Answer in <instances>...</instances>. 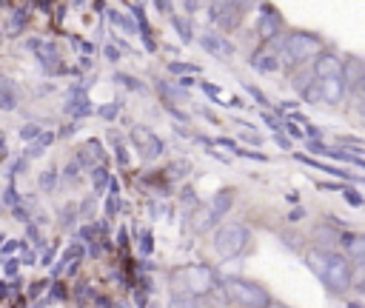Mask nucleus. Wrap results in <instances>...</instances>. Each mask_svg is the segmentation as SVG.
<instances>
[{
  "instance_id": "nucleus-1",
  "label": "nucleus",
  "mask_w": 365,
  "mask_h": 308,
  "mask_svg": "<svg viewBox=\"0 0 365 308\" xmlns=\"http://www.w3.org/2000/svg\"><path fill=\"white\" fill-rule=\"evenodd\" d=\"M305 265L322 279V285H325L331 294H345V291L351 288L354 271H351V265H348V257L334 254V251L311 248V251H305Z\"/></svg>"
},
{
  "instance_id": "nucleus-2",
  "label": "nucleus",
  "mask_w": 365,
  "mask_h": 308,
  "mask_svg": "<svg viewBox=\"0 0 365 308\" xmlns=\"http://www.w3.org/2000/svg\"><path fill=\"white\" fill-rule=\"evenodd\" d=\"M171 285L177 291V297H205L208 291L217 288V274L208 268V265H182L171 274Z\"/></svg>"
},
{
  "instance_id": "nucleus-3",
  "label": "nucleus",
  "mask_w": 365,
  "mask_h": 308,
  "mask_svg": "<svg viewBox=\"0 0 365 308\" xmlns=\"http://www.w3.org/2000/svg\"><path fill=\"white\" fill-rule=\"evenodd\" d=\"M222 294L231 305H240V308H268L271 305L268 288H262L259 282L245 279V277H228L222 282Z\"/></svg>"
},
{
  "instance_id": "nucleus-4",
  "label": "nucleus",
  "mask_w": 365,
  "mask_h": 308,
  "mask_svg": "<svg viewBox=\"0 0 365 308\" xmlns=\"http://www.w3.org/2000/svg\"><path fill=\"white\" fill-rule=\"evenodd\" d=\"M248 242H251V231H248L242 222H225V225H220L217 234H214V248H217V254L225 257V260L242 254Z\"/></svg>"
},
{
  "instance_id": "nucleus-5",
  "label": "nucleus",
  "mask_w": 365,
  "mask_h": 308,
  "mask_svg": "<svg viewBox=\"0 0 365 308\" xmlns=\"http://www.w3.org/2000/svg\"><path fill=\"white\" fill-rule=\"evenodd\" d=\"M319 37L311 31H291L285 37V48H282V60L288 57V63H305L311 57H319Z\"/></svg>"
},
{
  "instance_id": "nucleus-6",
  "label": "nucleus",
  "mask_w": 365,
  "mask_h": 308,
  "mask_svg": "<svg viewBox=\"0 0 365 308\" xmlns=\"http://www.w3.org/2000/svg\"><path fill=\"white\" fill-rule=\"evenodd\" d=\"M131 143L140 148V154H143L145 160H154V157L163 154V140H160L154 131H148L145 125H134V128H131Z\"/></svg>"
},
{
  "instance_id": "nucleus-7",
  "label": "nucleus",
  "mask_w": 365,
  "mask_h": 308,
  "mask_svg": "<svg viewBox=\"0 0 365 308\" xmlns=\"http://www.w3.org/2000/svg\"><path fill=\"white\" fill-rule=\"evenodd\" d=\"M211 20L222 29H237L242 23V6H237V3H211Z\"/></svg>"
},
{
  "instance_id": "nucleus-8",
  "label": "nucleus",
  "mask_w": 365,
  "mask_h": 308,
  "mask_svg": "<svg viewBox=\"0 0 365 308\" xmlns=\"http://www.w3.org/2000/svg\"><path fill=\"white\" fill-rule=\"evenodd\" d=\"M257 31L265 37V40H274V37H279V31H282V17H279V11L274 9V6H262L259 9V20H257Z\"/></svg>"
},
{
  "instance_id": "nucleus-9",
  "label": "nucleus",
  "mask_w": 365,
  "mask_h": 308,
  "mask_svg": "<svg viewBox=\"0 0 365 308\" xmlns=\"http://www.w3.org/2000/svg\"><path fill=\"white\" fill-rule=\"evenodd\" d=\"M342 71H345V63H342L336 54H331V51H322V54L314 60V74H317L319 80L342 77Z\"/></svg>"
},
{
  "instance_id": "nucleus-10",
  "label": "nucleus",
  "mask_w": 365,
  "mask_h": 308,
  "mask_svg": "<svg viewBox=\"0 0 365 308\" xmlns=\"http://www.w3.org/2000/svg\"><path fill=\"white\" fill-rule=\"evenodd\" d=\"M200 46H202L208 54H214L217 60H228V57H234V46H231L225 37L214 34V31H202V34H200Z\"/></svg>"
},
{
  "instance_id": "nucleus-11",
  "label": "nucleus",
  "mask_w": 365,
  "mask_h": 308,
  "mask_svg": "<svg viewBox=\"0 0 365 308\" xmlns=\"http://www.w3.org/2000/svg\"><path fill=\"white\" fill-rule=\"evenodd\" d=\"M345 97V80L342 77H331V80H319V100L328 106L342 103Z\"/></svg>"
},
{
  "instance_id": "nucleus-12",
  "label": "nucleus",
  "mask_w": 365,
  "mask_h": 308,
  "mask_svg": "<svg viewBox=\"0 0 365 308\" xmlns=\"http://www.w3.org/2000/svg\"><path fill=\"white\" fill-rule=\"evenodd\" d=\"M29 48L37 54V60H40L46 68H51V66L60 63V51H57V46L48 43V40H29Z\"/></svg>"
},
{
  "instance_id": "nucleus-13",
  "label": "nucleus",
  "mask_w": 365,
  "mask_h": 308,
  "mask_svg": "<svg viewBox=\"0 0 365 308\" xmlns=\"http://www.w3.org/2000/svg\"><path fill=\"white\" fill-rule=\"evenodd\" d=\"M345 234H339V228H334L331 222H322L314 228V242H319V251H331L336 242H342Z\"/></svg>"
},
{
  "instance_id": "nucleus-14",
  "label": "nucleus",
  "mask_w": 365,
  "mask_h": 308,
  "mask_svg": "<svg viewBox=\"0 0 365 308\" xmlns=\"http://www.w3.org/2000/svg\"><path fill=\"white\" fill-rule=\"evenodd\" d=\"M342 80H345V88H359V86H362V80H365V60L351 57V60L345 63Z\"/></svg>"
},
{
  "instance_id": "nucleus-15",
  "label": "nucleus",
  "mask_w": 365,
  "mask_h": 308,
  "mask_svg": "<svg viewBox=\"0 0 365 308\" xmlns=\"http://www.w3.org/2000/svg\"><path fill=\"white\" fill-rule=\"evenodd\" d=\"M214 222H217V217H214L211 205H197L194 214H191V222H188V225H191L194 234H202V231H208Z\"/></svg>"
},
{
  "instance_id": "nucleus-16",
  "label": "nucleus",
  "mask_w": 365,
  "mask_h": 308,
  "mask_svg": "<svg viewBox=\"0 0 365 308\" xmlns=\"http://www.w3.org/2000/svg\"><path fill=\"white\" fill-rule=\"evenodd\" d=\"M342 248L348 257L365 262V234H345L342 237Z\"/></svg>"
},
{
  "instance_id": "nucleus-17",
  "label": "nucleus",
  "mask_w": 365,
  "mask_h": 308,
  "mask_svg": "<svg viewBox=\"0 0 365 308\" xmlns=\"http://www.w3.org/2000/svg\"><path fill=\"white\" fill-rule=\"evenodd\" d=\"M157 91L163 94V100H165V106H174V103H188V91L182 88V86H168V83H157Z\"/></svg>"
},
{
  "instance_id": "nucleus-18",
  "label": "nucleus",
  "mask_w": 365,
  "mask_h": 308,
  "mask_svg": "<svg viewBox=\"0 0 365 308\" xmlns=\"http://www.w3.org/2000/svg\"><path fill=\"white\" fill-rule=\"evenodd\" d=\"M231 205H234V188H222V191H217V194H214V200H211V211H214V217H217V220H220V217H225Z\"/></svg>"
},
{
  "instance_id": "nucleus-19",
  "label": "nucleus",
  "mask_w": 365,
  "mask_h": 308,
  "mask_svg": "<svg viewBox=\"0 0 365 308\" xmlns=\"http://www.w3.org/2000/svg\"><path fill=\"white\" fill-rule=\"evenodd\" d=\"M251 66H254L257 71H262V74H271V71L279 68V60H277L271 51H257V54L251 57Z\"/></svg>"
},
{
  "instance_id": "nucleus-20",
  "label": "nucleus",
  "mask_w": 365,
  "mask_h": 308,
  "mask_svg": "<svg viewBox=\"0 0 365 308\" xmlns=\"http://www.w3.org/2000/svg\"><path fill=\"white\" fill-rule=\"evenodd\" d=\"M163 174H165L168 180H182V177L191 174V163H188V160H171Z\"/></svg>"
},
{
  "instance_id": "nucleus-21",
  "label": "nucleus",
  "mask_w": 365,
  "mask_h": 308,
  "mask_svg": "<svg viewBox=\"0 0 365 308\" xmlns=\"http://www.w3.org/2000/svg\"><path fill=\"white\" fill-rule=\"evenodd\" d=\"M97 148H100V143H97V140H88V143L83 145V154L77 157V163H80V165L86 163V165H94V168H97V160L103 157Z\"/></svg>"
},
{
  "instance_id": "nucleus-22",
  "label": "nucleus",
  "mask_w": 365,
  "mask_h": 308,
  "mask_svg": "<svg viewBox=\"0 0 365 308\" xmlns=\"http://www.w3.org/2000/svg\"><path fill=\"white\" fill-rule=\"evenodd\" d=\"M66 111H71L74 117H86V114H91V103H88V97L86 94H74V100L66 106Z\"/></svg>"
},
{
  "instance_id": "nucleus-23",
  "label": "nucleus",
  "mask_w": 365,
  "mask_h": 308,
  "mask_svg": "<svg viewBox=\"0 0 365 308\" xmlns=\"http://www.w3.org/2000/svg\"><path fill=\"white\" fill-rule=\"evenodd\" d=\"M299 163H308V165H314V168H319V171H325V174H334V177H351V174H345L342 168H334V165H325V163H317V160H311V157H305V154H294Z\"/></svg>"
},
{
  "instance_id": "nucleus-24",
  "label": "nucleus",
  "mask_w": 365,
  "mask_h": 308,
  "mask_svg": "<svg viewBox=\"0 0 365 308\" xmlns=\"http://www.w3.org/2000/svg\"><path fill=\"white\" fill-rule=\"evenodd\" d=\"M168 308H208V305L200 297H171Z\"/></svg>"
},
{
  "instance_id": "nucleus-25",
  "label": "nucleus",
  "mask_w": 365,
  "mask_h": 308,
  "mask_svg": "<svg viewBox=\"0 0 365 308\" xmlns=\"http://www.w3.org/2000/svg\"><path fill=\"white\" fill-rule=\"evenodd\" d=\"M91 183H94V194H103L108 188V171L103 165L91 168Z\"/></svg>"
},
{
  "instance_id": "nucleus-26",
  "label": "nucleus",
  "mask_w": 365,
  "mask_h": 308,
  "mask_svg": "<svg viewBox=\"0 0 365 308\" xmlns=\"http://www.w3.org/2000/svg\"><path fill=\"white\" fill-rule=\"evenodd\" d=\"M108 14H111V23H114V26H120V29H125V31H131V34L137 31V26H134V20H131L128 14H120V11H108Z\"/></svg>"
},
{
  "instance_id": "nucleus-27",
  "label": "nucleus",
  "mask_w": 365,
  "mask_h": 308,
  "mask_svg": "<svg viewBox=\"0 0 365 308\" xmlns=\"http://www.w3.org/2000/svg\"><path fill=\"white\" fill-rule=\"evenodd\" d=\"M171 23H174V29L180 31V37H182V43H191V37H194V31H191V26H188V20H185V17H171Z\"/></svg>"
},
{
  "instance_id": "nucleus-28",
  "label": "nucleus",
  "mask_w": 365,
  "mask_h": 308,
  "mask_svg": "<svg viewBox=\"0 0 365 308\" xmlns=\"http://www.w3.org/2000/svg\"><path fill=\"white\" fill-rule=\"evenodd\" d=\"M114 80L120 83V86H125V88H131V91H145V86L137 80V77H131V74H114Z\"/></svg>"
},
{
  "instance_id": "nucleus-29",
  "label": "nucleus",
  "mask_w": 365,
  "mask_h": 308,
  "mask_svg": "<svg viewBox=\"0 0 365 308\" xmlns=\"http://www.w3.org/2000/svg\"><path fill=\"white\" fill-rule=\"evenodd\" d=\"M11 14H14V17L9 20V31H20V29L26 26V20H29V14H26V9H14Z\"/></svg>"
},
{
  "instance_id": "nucleus-30",
  "label": "nucleus",
  "mask_w": 365,
  "mask_h": 308,
  "mask_svg": "<svg viewBox=\"0 0 365 308\" xmlns=\"http://www.w3.org/2000/svg\"><path fill=\"white\" fill-rule=\"evenodd\" d=\"M20 137H23V140H40V137H43V128H40L37 123H26V125L20 128Z\"/></svg>"
},
{
  "instance_id": "nucleus-31",
  "label": "nucleus",
  "mask_w": 365,
  "mask_h": 308,
  "mask_svg": "<svg viewBox=\"0 0 365 308\" xmlns=\"http://www.w3.org/2000/svg\"><path fill=\"white\" fill-rule=\"evenodd\" d=\"M171 74H200V66H188V63H168Z\"/></svg>"
},
{
  "instance_id": "nucleus-32",
  "label": "nucleus",
  "mask_w": 365,
  "mask_h": 308,
  "mask_svg": "<svg viewBox=\"0 0 365 308\" xmlns=\"http://www.w3.org/2000/svg\"><path fill=\"white\" fill-rule=\"evenodd\" d=\"M117 111H120V103H106V106H100V108H97V114H100L103 120H114V117H117Z\"/></svg>"
},
{
  "instance_id": "nucleus-33",
  "label": "nucleus",
  "mask_w": 365,
  "mask_h": 308,
  "mask_svg": "<svg viewBox=\"0 0 365 308\" xmlns=\"http://www.w3.org/2000/svg\"><path fill=\"white\" fill-rule=\"evenodd\" d=\"M3 202L9 205V208H17L20 205V194H17V188H14V183L6 188V194H3Z\"/></svg>"
},
{
  "instance_id": "nucleus-34",
  "label": "nucleus",
  "mask_w": 365,
  "mask_h": 308,
  "mask_svg": "<svg viewBox=\"0 0 365 308\" xmlns=\"http://www.w3.org/2000/svg\"><path fill=\"white\" fill-rule=\"evenodd\" d=\"M351 282L356 285V291L365 294V262H359V265L354 268V279H351Z\"/></svg>"
},
{
  "instance_id": "nucleus-35",
  "label": "nucleus",
  "mask_w": 365,
  "mask_h": 308,
  "mask_svg": "<svg viewBox=\"0 0 365 308\" xmlns=\"http://www.w3.org/2000/svg\"><path fill=\"white\" fill-rule=\"evenodd\" d=\"M345 202H348V205H354V208H359V205H365V200H362V194H359V191H354V188H345Z\"/></svg>"
},
{
  "instance_id": "nucleus-36",
  "label": "nucleus",
  "mask_w": 365,
  "mask_h": 308,
  "mask_svg": "<svg viewBox=\"0 0 365 308\" xmlns=\"http://www.w3.org/2000/svg\"><path fill=\"white\" fill-rule=\"evenodd\" d=\"M140 251H143V254H151V251H154V237H151V231H145V234L140 237Z\"/></svg>"
},
{
  "instance_id": "nucleus-37",
  "label": "nucleus",
  "mask_w": 365,
  "mask_h": 308,
  "mask_svg": "<svg viewBox=\"0 0 365 308\" xmlns=\"http://www.w3.org/2000/svg\"><path fill=\"white\" fill-rule=\"evenodd\" d=\"M40 185L51 191V188L57 185V174H54V171H43V177H40Z\"/></svg>"
},
{
  "instance_id": "nucleus-38",
  "label": "nucleus",
  "mask_w": 365,
  "mask_h": 308,
  "mask_svg": "<svg viewBox=\"0 0 365 308\" xmlns=\"http://www.w3.org/2000/svg\"><path fill=\"white\" fill-rule=\"evenodd\" d=\"M14 106H17V97H14V94H9V91H3V97H0V108L11 111Z\"/></svg>"
},
{
  "instance_id": "nucleus-39",
  "label": "nucleus",
  "mask_w": 365,
  "mask_h": 308,
  "mask_svg": "<svg viewBox=\"0 0 365 308\" xmlns=\"http://www.w3.org/2000/svg\"><path fill=\"white\" fill-rule=\"evenodd\" d=\"M245 88H248V94H251V97H254L259 106H268V97H265V94H262L257 86H245Z\"/></svg>"
},
{
  "instance_id": "nucleus-40",
  "label": "nucleus",
  "mask_w": 365,
  "mask_h": 308,
  "mask_svg": "<svg viewBox=\"0 0 365 308\" xmlns=\"http://www.w3.org/2000/svg\"><path fill=\"white\" fill-rule=\"evenodd\" d=\"M308 151H314V154H328V145L319 143V140H308Z\"/></svg>"
},
{
  "instance_id": "nucleus-41",
  "label": "nucleus",
  "mask_w": 365,
  "mask_h": 308,
  "mask_svg": "<svg viewBox=\"0 0 365 308\" xmlns=\"http://www.w3.org/2000/svg\"><path fill=\"white\" fill-rule=\"evenodd\" d=\"M237 154H240V157H248V160H257V163H265V160H268L265 154H259V151H245V148H240Z\"/></svg>"
},
{
  "instance_id": "nucleus-42",
  "label": "nucleus",
  "mask_w": 365,
  "mask_h": 308,
  "mask_svg": "<svg viewBox=\"0 0 365 308\" xmlns=\"http://www.w3.org/2000/svg\"><path fill=\"white\" fill-rule=\"evenodd\" d=\"M91 211H94V200H86V202L80 205V220H86V217H91Z\"/></svg>"
},
{
  "instance_id": "nucleus-43",
  "label": "nucleus",
  "mask_w": 365,
  "mask_h": 308,
  "mask_svg": "<svg viewBox=\"0 0 365 308\" xmlns=\"http://www.w3.org/2000/svg\"><path fill=\"white\" fill-rule=\"evenodd\" d=\"M20 271V260H6V277H14Z\"/></svg>"
},
{
  "instance_id": "nucleus-44",
  "label": "nucleus",
  "mask_w": 365,
  "mask_h": 308,
  "mask_svg": "<svg viewBox=\"0 0 365 308\" xmlns=\"http://www.w3.org/2000/svg\"><path fill=\"white\" fill-rule=\"evenodd\" d=\"M143 46H145L148 51H154V48H157V43H154V37H151V31H148V29L143 31Z\"/></svg>"
},
{
  "instance_id": "nucleus-45",
  "label": "nucleus",
  "mask_w": 365,
  "mask_h": 308,
  "mask_svg": "<svg viewBox=\"0 0 365 308\" xmlns=\"http://www.w3.org/2000/svg\"><path fill=\"white\" fill-rule=\"evenodd\" d=\"M43 148H46L43 143H34V145H29V148H26V157H40V154H43Z\"/></svg>"
},
{
  "instance_id": "nucleus-46",
  "label": "nucleus",
  "mask_w": 365,
  "mask_h": 308,
  "mask_svg": "<svg viewBox=\"0 0 365 308\" xmlns=\"http://www.w3.org/2000/svg\"><path fill=\"white\" fill-rule=\"evenodd\" d=\"M77 168H80V163H77V160H74V163H68V168H66V180H71V183H74V180H77Z\"/></svg>"
},
{
  "instance_id": "nucleus-47",
  "label": "nucleus",
  "mask_w": 365,
  "mask_h": 308,
  "mask_svg": "<svg viewBox=\"0 0 365 308\" xmlns=\"http://www.w3.org/2000/svg\"><path fill=\"white\" fill-rule=\"evenodd\" d=\"M282 128H288V134H291V137H305V131H302L299 125H294V123H285Z\"/></svg>"
},
{
  "instance_id": "nucleus-48",
  "label": "nucleus",
  "mask_w": 365,
  "mask_h": 308,
  "mask_svg": "<svg viewBox=\"0 0 365 308\" xmlns=\"http://www.w3.org/2000/svg\"><path fill=\"white\" fill-rule=\"evenodd\" d=\"M117 163H120V165H128V151H125L123 145H117Z\"/></svg>"
},
{
  "instance_id": "nucleus-49",
  "label": "nucleus",
  "mask_w": 365,
  "mask_h": 308,
  "mask_svg": "<svg viewBox=\"0 0 365 308\" xmlns=\"http://www.w3.org/2000/svg\"><path fill=\"white\" fill-rule=\"evenodd\" d=\"M302 217H305V211H302V208H294V211H291V214H288L285 220H288V222H299Z\"/></svg>"
},
{
  "instance_id": "nucleus-50",
  "label": "nucleus",
  "mask_w": 365,
  "mask_h": 308,
  "mask_svg": "<svg viewBox=\"0 0 365 308\" xmlns=\"http://www.w3.org/2000/svg\"><path fill=\"white\" fill-rule=\"evenodd\" d=\"M29 240H34V245H37V248H43V240H40V231H37V228H31V225H29Z\"/></svg>"
},
{
  "instance_id": "nucleus-51",
  "label": "nucleus",
  "mask_w": 365,
  "mask_h": 308,
  "mask_svg": "<svg viewBox=\"0 0 365 308\" xmlns=\"http://www.w3.org/2000/svg\"><path fill=\"white\" fill-rule=\"evenodd\" d=\"M74 257H83V245H71L66 251V260H74Z\"/></svg>"
},
{
  "instance_id": "nucleus-52",
  "label": "nucleus",
  "mask_w": 365,
  "mask_h": 308,
  "mask_svg": "<svg viewBox=\"0 0 365 308\" xmlns=\"http://www.w3.org/2000/svg\"><path fill=\"white\" fill-rule=\"evenodd\" d=\"M262 123H265V125H271L274 131H279V128H282V125H279V123H277V120H274L271 114H262Z\"/></svg>"
},
{
  "instance_id": "nucleus-53",
  "label": "nucleus",
  "mask_w": 365,
  "mask_h": 308,
  "mask_svg": "<svg viewBox=\"0 0 365 308\" xmlns=\"http://www.w3.org/2000/svg\"><path fill=\"white\" fill-rule=\"evenodd\" d=\"M103 51H106V57H108V60H120V51H117L114 46H106Z\"/></svg>"
},
{
  "instance_id": "nucleus-54",
  "label": "nucleus",
  "mask_w": 365,
  "mask_h": 308,
  "mask_svg": "<svg viewBox=\"0 0 365 308\" xmlns=\"http://www.w3.org/2000/svg\"><path fill=\"white\" fill-rule=\"evenodd\" d=\"M274 140H277V145H279V148H285V151L291 148V140H288V137H282V134H277Z\"/></svg>"
},
{
  "instance_id": "nucleus-55",
  "label": "nucleus",
  "mask_w": 365,
  "mask_h": 308,
  "mask_svg": "<svg viewBox=\"0 0 365 308\" xmlns=\"http://www.w3.org/2000/svg\"><path fill=\"white\" fill-rule=\"evenodd\" d=\"M11 214H14V217H17L20 222H26V220H29V214H26V208H20V205H17V208H11Z\"/></svg>"
},
{
  "instance_id": "nucleus-56",
  "label": "nucleus",
  "mask_w": 365,
  "mask_h": 308,
  "mask_svg": "<svg viewBox=\"0 0 365 308\" xmlns=\"http://www.w3.org/2000/svg\"><path fill=\"white\" fill-rule=\"evenodd\" d=\"M17 248H20V242H17V240H9V242L3 245V254H11V251H17Z\"/></svg>"
},
{
  "instance_id": "nucleus-57",
  "label": "nucleus",
  "mask_w": 365,
  "mask_h": 308,
  "mask_svg": "<svg viewBox=\"0 0 365 308\" xmlns=\"http://www.w3.org/2000/svg\"><path fill=\"white\" fill-rule=\"evenodd\" d=\"M51 294H54V297H57V299H63V297H66V291H63V285H60V282H57V285H54V291H51Z\"/></svg>"
},
{
  "instance_id": "nucleus-58",
  "label": "nucleus",
  "mask_w": 365,
  "mask_h": 308,
  "mask_svg": "<svg viewBox=\"0 0 365 308\" xmlns=\"http://www.w3.org/2000/svg\"><path fill=\"white\" fill-rule=\"evenodd\" d=\"M242 137H245V140H251V143H259V137H257L254 131H242Z\"/></svg>"
},
{
  "instance_id": "nucleus-59",
  "label": "nucleus",
  "mask_w": 365,
  "mask_h": 308,
  "mask_svg": "<svg viewBox=\"0 0 365 308\" xmlns=\"http://www.w3.org/2000/svg\"><path fill=\"white\" fill-rule=\"evenodd\" d=\"M63 265H66V262H57V265L51 268V274H54V277H60V274H63Z\"/></svg>"
},
{
  "instance_id": "nucleus-60",
  "label": "nucleus",
  "mask_w": 365,
  "mask_h": 308,
  "mask_svg": "<svg viewBox=\"0 0 365 308\" xmlns=\"http://www.w3.org/2000/svg\"><path fill=\"white\" fill-rule=\"evenodd\" d=\"M348 308H362V305L359 302H348Z\"/></svg>"
},
{
  "instance_id": "nucleus-61",
  "label": "nucleus",
  "mask_w": 365,
  "mask_h": 308,
  "mask_svg": "<svg viewBox=\"0 0 365 308\" xmlns=\"http://www.w3.org/2000/svg\"><path fill=\"white\" fill-rule=\"evenodd\" d=\"M359 94H362V97H365V80H362V86H359Z\"/></svg>"
}]
</instances>
